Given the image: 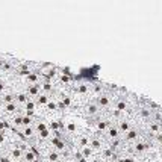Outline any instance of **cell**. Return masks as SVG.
Masks as SVG:
<instances>
[{
    "label": "cell",
    "mask_w": 162,
    "mask_h": 162,
    "mask_svg": "<svg viewBox=\"0 0 162 162\" xmlns=\"http://www.w3.org/2000/svg\"><path fill=\"white\" fill-rule=\"evenodd\" d=\"M29 95H35V97L40 95V85L38 83H34L29 86Z\"/></svg>",
    "instance_id": "cell-1"
},
{
    "label": "cell",
    "mask_w": 162,
    "mask_h": 162,
    "mask_svg": "<svg viewBox=\"0 0 162 162\" xmlns=\"http://www.w3.org/2000/svg\"><path fill=\"white\" fill-rule=\"evenodd\" d=\"M108 105H109V99H108V95H100L99 97V106L105 108Z\"/></svg>",
    "instance_id": "cell-2"
},
{
    "label": "cell",
    "mask_w": 162,
    "mask_h": 162,
    "mask_svg": "<svg viewBox=\"0 0 162 162\" xmlns=\"http://www.w3.org/2000/svg\"><path fill=\"white\" fill-rule=\"evenodd\" d=\"M21 124H23L24 127H29L32 124V117H28V115H23L21 117Z\"/></svg>",
    "instance_id": "cell-3"
},
{
    "label": "cell",
    "mask_w": 162,
    "mask_h": 162,
    "mask_svg": "<svg viewBox=\"0 0 162 162\" xmlns=\"http://www.w3.org/2000/svg\"><path fill=\"white\" fill-rule=\"evenodd\" d=\"M38 103L40 105H47L48 103V95L47 94H40L38 95Z\"/></svg>",
    "instance_id": "cell-4"
},
{
    "label": "cell",
    "mask_w": 162,
    "mask_h": 162,
    "mask_svg": "<svg viewBox=\"0 0 162 162\" xmlns=\"http://www.w3.org/2000/svg\"><path fill=\"white\" fill-rule=\"evenodd\" d=\"M18 73L21 74V76H23V74H24V76H29V74H30L32 71H30V68H29L28 65H21V67H20V71H18Z\"/></svg>",
    "instance_id": "cell-5"
},
{
    "label": "cell",
    "mask_w": 162,
    "mask_h": 162,
    "mask_svg": "<svg viewBox=\"0 0 162 162\" xmlns=\"http://www.w3.org/2000/svg\"><path fill=\"white\" fill-rule=\"evenodd\" d=\"M34 161H35V153H32V152L24 153V162H34Z\"/></svg>",
    "instance_id": "cell-6"
},
{
    "label": "cell",
    "mask_w": 162,
    "mask_h": 162,
    "mask_svg": "<svg viewBox=\"0 0 162 162\" xmlns=\"http://www.w3.org/2000/svg\"><path fill=\"white\" fill-rule=\"evenodd\" d=\"M53 144H55V147L58 150H64V149H65V145H64V143L61 141V139H53Z\"/></svg>",
    "instance_id": "cell-7"
},
{
    "label": "cell",
    "mask_w": 162,
    "mask_h": 162,
    "mask_svg": "<svg viewBox=\"0 0 162 162\" xmlns=\"http://www.w3.org/2000/svg\"><path fill=\"white\" fill-rule=\"evenodd\" d=\"M86 111H88L89 115H94L97 112V105H88V106H86Z\"/></svg>",
    "instance_id": "cell-8"
},
{
    "label": "cell",
    "mask_w": 162,
    "mask_h": 162,
    "mask_svg": "<svg viewBox=\"0 0 162 162\" xmlns=\"http://www.w3.org/2000/svg\"><path fill=\"white\" fill-rule=\"evenodd\" d=\"M82 155L85 156V158H91V155H93V150H91L89 147H82Z\"/></svg>",
    "instance_id": "cell-9"
},
{
    "label": "cell",
    "mask_w": 162,
    "mask_h": 162,
    "mask_svg": "<svg viewBox=\"0 0 162 162\" xmlns=\"http://www.w3.org/2000/svg\"><path fill=\"white\" fill-rule=\"evenodd\" d=\"M48 159H50V162H56V161L61 159V156H59L56 152H52L50 155H48Z\"/></svg>",
    "instance_id": "cell-10"
},
{
    "label": "cell",
    "mask_w": 162,
    "mask_h": 162,
    "mask_svg": "<svg viewBox=\"0 0 162 162\" xmlns=\"http://www.w3.org/2000/svg\"><path fill=\"white\" fill-rule=\"evenodd\" d=\"M28 80H29V82L30 83H36V82H38V74H36V73H30L29 74V76H28Z\"/></svg>",
    "instance_id": "cell-11"
},
{
    "label": "cell",
    "mask_w": 162,
    "mask_h": 162,
    "mask_svg": "<svg viewBox=\"0 0 162 162\" xmlns=\"http://www.w3.org/2000/svg\"><path fill=\"white\" fill-rule=\"evenodd\" d=\"M89 145H91V147H93V149H95V150H99V149L102 147L99 139H91V141H89Z\"/></svg>",
    "instance_id": "cell-12"
},
{
    "label": "cell",
    "mask_w": 162,
    "mask_h": 162,
    "mask_svg": "<svg viewBox=\"0 0 162 162\" xmlns=\"http://www.w3.org/2000/svg\"><path fill=\"white\" fill-rule=\"evenodd\" d=\"M109 138H112V139L118 138V129H115V127L109 129Z\"/></svg>",
    "instance_id": "cell-13"
},
{
    "label": "cell",
    "mask_w": 162,
    "mask_h": 162,
    "mask_svg": "<svg viewBox=\"0 0 162 162\" xmlns=\"http://www.w3.org/2000/svg\"><path fill=\"white\" fill-rule=\"evenodd\" d=\"M11 155H12V158H15V159H20L21 156H23V153H21V150H18V149L12 150V152H11Z\"/></svg>",
    "instance_id": "cell-14"
},
{
    "label": "cell",
    "mask_w": 162,
    "mask_h": 162,
    "mask_svg": "<svg viewBox=\"0 0 162 162\" xmlns=\"http://www.w3.org/2000/svg\"><path fill=\"white\" fill-rule=\"evenodd\" d=\"M23 135H24V136H32V135H34V129H32L30 126L29 127H24V130H23Z\"/></svg>",
    "instance_id": "cell-15"
},
{
    "label": "cell",
    "mask_w": 162,
    "mask_h": 162,
    "mask_svg": "<svg viewBox=\"0 0 162 162\" xmlns=\"http://www.w3.org/2000/svg\"><path fill=\"white\" fill-rule=\"evenodd\" d=\"M97 127H99L100 132H103L105 129L108 127V121H99V124H97Z\"/></svg>",
    "instance_id": "cell-16"
},
{
    "label": "cell",
    "mask_w": 162,
    "mask_h": 162,
    "mask_svg": "<svg viewBox=\"0 0 162 162\" xmlns=\"http://www.w3.org/2000/svg\"><path fill=\"white\" fill-rule=\"evenodd\" d=\"M17 99H18L20 103H28V95H24V94H18Z\"/></svg>",
    "instance_id": "cell-17"
},
{
    "label": "cell",
    "mask_w": 162,
    "mask_h": 162,
    "mask_svg": "<svg viewBox=\"0 0 162 162\" xmlns=\"http://www.w3.org/2000/svg\"><path fill=\"white\" fill-rule=\"evenodd\" d=\"M89 145V139L88 138H80V147H88Z\"/></svg>",
    "instance_id": "cell-18"
},
{
    "label": "cell",
    "mask_w": 162,
    "mask_h": 162,
    "mask_svg": "<svg viewBox=\"0 0 162 162\" xmlns=\"http://www.w3.org/2000/svg\"><path fill=\"white\" fill-rule=\"evenodd\" d=\"M34 109H35V103H34V102H28V103H26V111L32 112Z\"/></svg>",
    "instance_id": "cell-19"
},
{
    "label": "cell",
    "mask_w": 162,
    "mask_h": 162,
    "mask_svg": "<svg viewBox=\"0 0 162 162\" xmlns=\"http://www.w3.org/2000/svg\"><path fill=\"white\" fill-rule=\"evenodd\" d=\"M136 136H138V133L135 132V130H129V132H127V138H129V139H135Z\"/></svg>",
    "instance_id": "cell-20"
},
{
    "label": "cell",
    "mask_w": 162,
    "mask_h": 162,
    "mask_svg": "<svg viewBox=\"0 0 162 162\" xmlns=\"http://www.w3.org/2000/svg\"><path fill=\"white\" fill-rule=\"evenodd\" d=\"M46 106H47V108H48V109H50V111H55L56 108H58V105L55 103V102H48V103H47Z\"/></svg>",
    "instance_id": "cell-21"
},
{
    "label": "cell",
    "mask_w": 162,
    "mask_h": 162,
    "mask_svg": "<svg viewBox=\"0 0 162 162\" xmlns=\"http://www.w3.org/2000/svg\"><path fill=\"white\" fill-rule=\"evenodd\" d=\"M120 130L129 132V130H130V129H129V124H127V123H121V124H120Z\"/></svg>",
    "instance_id": "cell-22"
},
{
    "label": "cell",
    "mask_w": 162,
    "mask_h": 162,
    "mask_svg": "<svg viewBox=\"0 0 162 162\" xmlns=\"http://www.w3.org/2000/svg\"><path fill=\"white\" fill-rule=\"evenodd\" d=\"M15 108H17V106H15L14 103H9V105H6V111L8 112H15V111H17Z\"/></svg>",
    "instance_id": "cell-23"
},
{
    "label": "cell",
    "mask_w": 162,
    "mask_h": 162,
    "mask_svg": "<svg viewBox=\"0 0 162 162\" xmlns=\"http://www.w3.org/2000/svg\"><path fill=\"white\" fill-rule=\"evenodd\" d=\"M12 100H14V97H12V94H6V95H5V102H6V105H9V103H12Z\"/></svg>",
    "instance_id": "cell-24"
},
{
    "label": "cell",
    "mask_w": 162,
    "mask_h": 162,
    "mask_svg": "<svg viewBox=\"0 0 162 162\" xmlns=\"http://www.w3.org/2000/svg\"><path fill=\"white\" fill-rule=\"evenodd\" d=\"M123 109H126V103H124V102H118L117 103V111H123Z\"/></svg>",
    "instance_id": "cell-25"
},
{
    "label": "cell",
    "mask_w": 162,
    "mask_h": 162,
    "mask_svg": "<svg viewBox=\"0 0 162 162\" xmlns=\"http://www.w3.org/2000/svg\"><path fill=\"white\" fill-rule=\"evenodd\" d=\"M40 135H41V138H48V135H50V130H42V132H40Z\"/></svg>",
    "instance_id": "cell-26"
},
{
    "label": "cell",
    "mask_w": 162,
    "mask_h": 162,
    "mask_svg": "<svg viewBox=\"0 0 162 162\" xmlns=\"http://www.w3.org/2000/svg\"><path fill=\"white\" fill-rule=\"evenodd\" d=\"M41 86H42V88H44L46 91H50V89H52V85L48 83V82H44V83H42Z\"/></svg>",
    "instance_id": "cell-27"
},
{
    "label": "cell",
    "mask_w": 162,
    "mask_h": 162,
    "mask_svg": "<svg viewBox=\"0 0 162 162\" xmlns=\"http://www.w3.org/2000/svg\"><path fill=\"white\" fill-rule=\"evenodd\" d=\"M135 149H136L138 152H141V150L145 149V144H136V145H135Z\"/></svg>",
    "instance_id": "cell-28"
},
{
    "label": "cell",
    "mask_w": 162,
    "mask_h": 162,
    "mask_svg": "<svg viewBox=\"0 0 162 162\" xmlns=\"http://www.w3.org/2000/svg\"><path fill=\"white\" fill-rule=\"evenodd\" d=\"M79 91H80V93H86V91H88V88H86V85H80V86H79Z\"/></svg>",
    "instance_id": "cell-29"
},
{
    "label": "cell",
    "mask_w": 162,
    "mask_h": 162,
    "mask_svg": "<svg viewBox=\"0 0 162 162\" xmlns=\"http://www.w3.org/2000/svg\"><path fill=\"white\" fill-rule=\"evenodd\" d=\"M6 130H5V123L3 121H0V133H5Z\"/></svg>",
    "instance_id": "cell-30"
},
{
    "label": "cell",
    "mask_w": 162,
    "mask_h": 162,
    "mask_svg": "<svg viewBox=\"0 0 162 162\" xmlns=\"http://www.w3.org/2000/svg\"><path fill=\"white\" fill-rule=\"evenodd\" d=\"M61 80H62V82H70V77H67V76H62V77H61Z\"/></svg>",
    "instance_id": "cell-31"
},
{
    "label": "cell",
    "mask_w": 162,
    "mask_h": 162,
    "mask_svg": "<svg viewBox=\"0 0 162 162\" xmlns=\"http://www.w3.org/2000/svg\"><path fill=\"white\" fill-rule=\"evenodd\" d=\"M2 91H5V83L0 82V93H2Z\"/></svg>",
    "instance_id": "cell-32"
},
{
    "label": "cell",
    "mask_w": 162,
    "mask_h": 162,
    "mask_svg": "<svg viewBox=\"0 0 162 162\" xmlns=\"http://www.w3.org/2000/svg\"><path fill=\"white\" fill-rule=\"evenodd\" d=\"M5 141V136H3V133H0V143H3Z\"/></svg>",
    "instance_id": "cell-33"
},
{
    "label": "cell",
    "mask_w": 162,
    "mask_h": 162,
    "mask_svg": "<svg viewBox=\"0 0 162 162\" xmlns=\"http://www.w3.org/2000/svg\"><path fill=\"white\" fill-rule=\"evenodd\" d=\"M123 162H133V159H126V161H123Z\"/></svg>",
    "instance_id": "cell-34"
},
{
    "label": "cell",
    "mask_w": 162,
    "mask_h": 162,
    "mask_svg": "<svg viewBox=\"0 0 162 162\" xmlns=\"http://www.w3.org/2000/svg\"><path fill=\"white\" fill-rule=\"evenodd\" d=\"M34 162H40V161H38V159H35V161H34Z\"/></svg>",
    "instance_id": "cell-35"
},
{
    "label": "cell",
    "mask_w": 162,
    "mask_h": 162,
    "mask_svg": "<svg viewBox=\"0 0 162 162\" xmlns=\"http://www.w3.org/2000/svg\"><path fill=\"white\" fill-rule=\"evenodd\" d=\"M17 162H24V161H21V159H20V161H17Z\"/></svg>",
    "instance_id": "cell-36"
},
{
    "label": "cell",
    "mask_w": 162,
    "mask_h": 162,
    "mask_svg": "<svg viewBox=\"0 0 162 162\" xmlns=\"http://www.w3.org/2000/svg\"><path fill=\"white\" fill-rule=\"evenodd\" d=\"M94 162H99V161H94Z\"/></svg>",
    "instance_id": "cell-37"
},
{
    "label": "cell",
    "mask_w": 162,
    "mask_h": 162,
    "mask_svg": "<svg viewBox=\"0 0 162 162\" xmlns=\"http://www.w3.org/2000/svg\"><path fill=\"white\" fill-rule=\"evenodd\" d=\"M0 106H2V103H0Z\"/></svg>",
    "instance_id": "cell-38"
},
{
    "label": "cell",
    "mask_w": 162,
    "mask_h": 162,
    "mask_svg": "<svg viewBox=\"0 0 162 162\" xmlns=\"http://www.w3.org/2000/svg\"><path fill=\"white\" fill-rule=\"evenodd\" d=\"M64 162H67V161H64Z\"/></svg>",
    "instance_id": "cell-39"
}]
</instances>
